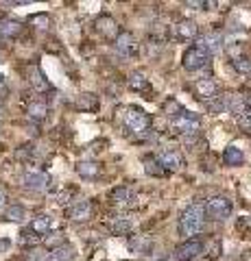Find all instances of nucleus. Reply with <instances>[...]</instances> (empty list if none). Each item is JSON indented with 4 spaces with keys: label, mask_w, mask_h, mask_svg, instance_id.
Listing matches in <instances>:
<instances>
[{
    "label": "nucleus",
    "mask_w": 251,
    "mask_h": 261,
    "mask_svg": "<svg viewBox=\"0 0 251 261\" xmlns=\"http://www.w3.org/2000/svg\"><path fill=\"white\" fill-rule=\"evenodd\" d=\"M123 124L133 137H149L151 118L147 116V111L135 107V105H131V107H127L123 111Z\"/></svg>",
    "instance_id": "obj_1"
},
{
    "label": "nucleus",
    "mask_w": 251,
    "mask_h": 261,
    "mask_svg": "<svg viewBox=\"0 0 251 261\" xmlns=\"http://www.w3.org/2000/svg\"><path fill=\"white\" fill-rule=\"evenodd\" d=\"M203 216H206L203 205H199V202H192V205L181 214V218H179V233L184 235L186 240L197 238V235L201 233V228H203Z\"/></svg>",
    "instance_id": "obj_2"
},
{
    "label": "nucleus",
    "mask_w": 251,
    "mask_h": 261,
    "mask_svg": "<svg viewBox=\"0 0 251 261\" xmlns=\"http://www.w3.org/2000/svg\"><path fill=\"white\" fill-rule=\"evenodd\" d=\"M173 128L177 133H181L184 140H197L199 137V128H201V118L194 111H179L173 118Z\"/></svg>",
    "instance_id": "obj_3"
},
{
    "label": "nucleus",
    "mask_w": 251,
    "mask_h": 261,
    "mask_svg": "<svg viewBox=\"0 0 251 261\" xmlns=\"http://www.w3.org/2000/svg\"><path fill=\"white\" fill-rule=\"evenodd\" d=\"M206 216L210 220H216V222H223V220H227L232 216V200L225 198V196H214V198H210L206 202Z\"/></svg>",
    "instance_id": "obj_4"
},
{
    "label": "nucleus",
    "mask_w": 251,
    "mask_h": 261,
    "mask_svg": "<svg viewBox=\"0 0 251 261\" xmlns=\"http://www.w3.org/2000/svg\"><path fill=\"white\" fill-rule=\"evenodd\" d=\"M203 248H206L203 240L201 238H190V240L181 242L179 246L175 248V259L177 261H194L197 257L203 255Z\"/></svg>",
    "instance_id": "obj_5"
},
{
    "label": "nucleus",
    "mask_w": 251,
    "mask_h": 261,
    "mask_svg": "<svg viewBox=\"0 0 251 261\" xmlns=\"http://www.w3.org/2000/svg\"><path fill=\"white\" fill-rule=\"evenodd\" d=\"M208 61H210V57L201 53L197 46H192V48H188V50L184 53L181 65H184V68L188 70V72H197V70H201V68H206Z\"/></svg>",
    "instance_id": "obj_6"
},
{
    "label": "nucleus",
    "mask_w": 251,
    "mask_h": 261,
    "mask_svg": "<svg viewBox=\"0 0 251 261\" xmlns=\"http://www.w3.org/2000/svg\"><path fill=\"white\" fill-rule=\"evenodd\" d=\"M114 46H116V53L120 57H125V59H129V57H133L138 53V42H135V37L129 31H120L118 33Z\"/></svg>",
    "instance_id": "obj_7"
},
{
    "label": "nucleus",
    "mask_w": 251,
    "mask_h": 261,
    "mask_svg": "<svg viewBox=\"0 0 251 261\" xmlns=\"http://www.w3.org/2000/svg\"><path fill=\"white\" fill-rule=\"evenodd\" d=\"M194 46H197L203 55L212 57V55H218V53H221V48H223V37L218 35V33H208V35L199 37Z\"/></svg>",
    "instance_id": "obj_8"
},
{
    "label": "nucleus",
    "mask_w": 251,
    "mask_h": 261,
    "mask_svg": "<svg viewBox=\"0 0 251 261\" xmlns=\"http://www.w3.org/2000/svg\"><path fill=\"white\" fill-rule=\"evenodd\" d=\"M155 159H157V163L162 166L164 172H166V170H168V172H175V170H179L184 166V157L177 150H171V148L162 150Z\"/></svg>",
    "instance_id": "obj_9"
},
{
    "label": "nucleus",
    "mask_w": 251,
    "mask_h": 261,
    "mask_svg": "<svg viewBox=\"0 0 251 261\" xmlns=\"http://www.w3.org/2000/svg\"><path fill=\"white\" fill-rule=\"evenodd\" d=\"M22 185L33 192H46L51 185V176L46 172H27L22 176Z\"/></svg>",
    "instance_id": "obj_10"
},
{
    "label": "nucleus",
    "mask_w": 251,
    "mask_h": 261,
    "mask_svg": "<svg viewBox=\"0 0 251 261\" xmlns=\"http://www.w3.org/2000/svg\"><path fill=\"white\" fill-rule=\"evenodd\" d=\"M27 76H29V83L33 85L37 92H51L53 89V85H51V81H48L46 76H44V72L37 68L35 63H31L29 68H27Z\"/></svg>",
    "instance_id": "obj_11"
},
{
    "label": "nucleus",
    "mask_w": 251,
    "mask_h": 261,
    "mask_svg": "<svg viewBox=\"0 0 251 261\" xmlns=\"http://www.w3.org/2000/svg\"><path fill=\"white\" fill-rule=\"evenodd\" d=\"M194 92H197V96L201 98V100H212V98H216L218 94V87L212 79H199L197 83H194Z\"/></svg>",
    "instance_id": "obj_12"
},
{
    "label": "nucleus",
    "mask_w": 251,
    "mask_h": 261,
    "mask_svg": "<svg viewBox=\"0 0 251 261\" xmlns=\"http://www.w3.org/2000/svg\"><path fill=\"white\" fill-rule=\"evenodd\" d=\"M225 111H230L234 118H242V116L247 113L245 96H240V94H230V96H225Z\"/></svg>",
    "instance_id": "obj_13"
},
{
    "label": "nucleus",
    "mask_w": 251,
    "mask_h": 261,
    "mask_svg": "<svg viewBox=\"0 0 251 261\" xmlns=\"http://www.w3.org/2000/svg\"><path fill=\"white\" fill-rule=\"evenodd\" d=\"M92 216V202L90 200H79L68 209V218L75 222H85Z\"/></svg>",
    "instance_id": "obj_14"
},
{
    "label": "nucleus",
    "mask_w": 251,
    "mask_h": 261,
    "mask_svg": "<svg viewBox=\"0 0 251 261\" xmlns=\"http://www.w3.org/2000/svg\"><path fill=\"white\" fill-rule=\"evenodd\" d=\"M51 226H53V220H51V216L42 214V216H37V218L31 220L29 231H33V233L37 235V238H42V235H46L48 231H51Z\"/></svg>",
    "instance_id": "obj_15"
},
{
    "label": "nucleus",
    "mask_w": 251,
    "mask_h": 261,
    "mask_svg": "<svg viewBox=\"0 0 251 261\" xmlns=\"http://www.w3.org/2000/svg\"><path fill=\"white\" fill-rule=\"evenodd\" d=\"M22 33V24L18 20H0V37L3 39H13Z\"/></svg>",
    "instance_id": "obj_16"
},
{
    "label": "nucleus",
    "mask_w": 251,
    "mask_h": 261,
    "mask_svg": "<svg viewBox=\"0 0 251 261\" xmlns=\"http://www.w3.org/2000/svg\"><path fill=\"white\" fill-rule=\"evenodd\" d=\"M242 161H245V154H242V150L238 148V146H227L223 152V163L230 168H236V166H242Z\"/></svg>",
    "instance_id": "obj_17"
},
{
    "label": "nucleus",
    "mask_w": 251,
    "mask_h": 261,
    "mask_svg": "<svg viewBox=\"0 0 251 261\" xmlns=\"http://www.w3.org/2000/svg\"><path fill=\"white\" fill-rule=\"evenodd\" d=\"M96 31L103 33L105 37H116L118 35V24L114 18H109V15H103V18L96 20Z\"/></svg>",
    "instance_id": "obj_18"
},
{
    "label": "nucleus",
    "mask_w": 251,
    "mask_h": 261,
    "mask_svg": "<svg viewBox=\"0 0 251 261\" xmlns=\"http://www.w3.org/2000/svg\"><path fill=\"white\" fill-rule=\"evenodd\" d=\"M72 259H75V248L70 244H61V246L48 252V261H72Z\"/></svg>",
    "instance_id": "obj_19"
},
{
    "label": "nucleus",
    "mask_w": 251,
    "mask_h": 261,
    "mask_svg": "<svg viewBox=\"0 0 251 261\" xmlns=\"http://www.w3.org/2000/svg\"><path fill=\"white\" fill-rule=\"evenodd\" d=\"M77 174L83 178H96L101 174V166L94 161H79L77 163Z\"/></svg>",
    "instance_id": "obj_20"
},
{
    "label": "nucleus",
    "mask_w": 251,
    "mask_h": 261,
    "mask_svg": "<svg viewBox=\"0 0 251 261\" xmlns=\"http://www.w3.org/2000/svg\"><path fill=\"white\" fill-rule=\"evenodd\" d=\"M109 200L114 202V205H129V202L133 200V194L129 187H114V190L109 192Z\"/></svg>",
    "instance_id": "obj_21"
},
{
    "label": "nucleus",
    "mask_w": 251,
    "mask_h": 261,
    "mask_svg": "<svg viewBox=\"0 0 251 261\" xmlns=\"http://www.w3.org/2000/svg\"><path fill=\"white\" fill-rule=\"evenodd\" d=\"M199 33V27L194 20H181L179 24H177V35H179L181 39H194Z\"/></svg>",
    "instance_id": "obj_22"
},
{
    "label": "nucleus",
    "mask_w": 251,
    "mask_h": 261,
    "mask_svg": "<svg viewBox=\"0 0 251 261\" xmlns=\"http://www.w3.org/2000/svg\"><path fill=\"white\" fill-rule=\"evenodd\" d=\"M27 113H29V118H33V120H44L48 116V107L42 100H33L27 105Z\"/></svg>",
    "instance_id": "obj_23"
},
{
    "label": "nucleus",
    "mask_w": 251,
    "mask_h": 261,
    "mask_svg": "<svg viewBox=\"0 0 251 261\" xmlns=\"http://www.w3.org/2000/svg\"><path fill=\"white\" fill-rule=\"evenodd\" d=\"M129 87H131L133 92H147L149 81H147V76H144L142 72H133V74L129 76Z\"/></svg>",
    "instance_id": "obj_24"
},
{
    "label": "nucleus",
    "mask_w": 251,
    "mask_h": 261,
    "mask_svg": "<svg viewBox=\"0 0 251 261\" xmlns=\"http://www.w3.org/2000/svg\"><path fill=\"white\" fill-rule=\"evenodd\" d=\"M234 70L240 72V74H251V57L245 55L234 57Z\"/></svg>",
    "instance_id": "obj_25"
},
{
    "label": "nucleus",
    "mask_w": 251,
    "mask_h": 261,
    "mask_svg": "<svg viewBox=\"0 0 251 261\" xmlns=\"http://www.w3.org/2000/svg\"><path fill=\"white\" fill-rule=\"evenodd\" d=\"M206 109H208L210 116H218L221 111H225V96L223 98L216 96V98H212V100H208L206 102Z\"/></svg>",
    "instance_id": "obj_26"
},
{
    "label": "nucleus",
    "mask_w": 251,
    "mask_h": 261,
    "mask_svg": "<svg viewBox=\"0 0 251 261\" xmlns=\"http://www.w3.org/2000/svg\"><path fill=\"white\" fill-rule=\"evenodd\" d=\"M5 218L9 220V222H20V220L24 218V207H22V205H11V207H7Z\"/></svg>",
    "instance_id": "obj_27"
},
{
    "label": "nucleus",
    "mask_w": 251,
    "mask_h": 261,
    "mask_svg": "<svg viewBox=\"0 0 251 261\" xmlns=\"http://www.w3.org/2000/svg\"><path fill=\"white\" fill-rule=\"evenodd\" d=\"M144 172L147 174H153V176H159V174H164V170H162V166L157 163V159L155 157H147L144 159Z\"/></svg>",
    "instance_id": "obj_28"
},
{
    "label": "nucleus",
    "mask_w": 251,
    "mask_h": 261,
    "mask_svg": "<svg viewBox=\"0 0 251 261\" xmlns=\"http://www.w3.org/2000/svg\"><path fill=\"white\" fill-rule=\"evenodd\" d=\"M79 107L83 109V111H92L96 105H99V100H96V96L94 94H81V98H79Z\"/></svg>",
    "instance_id": "obj_29"
},
{
    "label": "nucleus",
    "mask_w": 251,
    "mask_h": 261,
    "mask_svg": "<svg viewBox=\"0 0 251 261\" xmlns=\"http://www.w3.org/2000/svg\"><path fill=\"white\" fill-rule=\"evenodd\" d=\"M39 238L33 233V231H29V228H24V231L20 233V244H24V246H33V244H37Z\"/></svg>",
    "instance_id": "obj_30"
},
{
    "label": "nucleus",
    "mask_w": 251,
    "mask_h": 261,
    "mask_svg": "<svg viewBox=\"0 0 251 261\" xmlns=\"http://www.w3.org/2000/svg\"><path fill=\"white\" fill-rule=\"evenodd\" d=\"M31 22H33L37 29H48V24H51V18H48L46 13H37V15H33V18H31Z\"/></svg>",
    "instance_id": "obj_31"
},
{
    "label": "nucleus",
    "mask_w": 251,
    "mask_h": 261,
    "mask_svg": "<svg viewBox=\"0 0 251 261\" xmlns=\"http://www.w3.org/2000/svg\"><path fill=\"white\" fill-rule=\"evenodd\" d=\"M114 233H129L131 231V222H127V220H118V222H114Z\"/></svg>",
    "instance_id": "obj_32"
},
{
    "label": "nucleus",
    "mask_w": 251,
    "mask_h": 261,
    "mask_svg": "<svg viewBox=\"0 0 251 261\" xmlns=\"http://www.w3.org/2000/svg\"><path fill=\"white\" fill-rule=\"evenodd\" d=\"M186 7H188V9L203 11V9H208V7H210V3H203V0H188V3H186Z\"/></svg>",
    "instance_id": "obj_33"
},
{
    "label": "nucleus",
    "mask_w": 251,
    "mask_h": 261,
    "mask_svg": "<svg viewBox=\"0 0 251 261\" xmlns=\"http://www.w3.org/2000/svg\"><path fill=\"white\" fill-rule=\"evenodd\" d=\"M44 242H46V246H55V248H57V246H61V244H63V238L59 233H53L51 238H46Z\"/></svg>",
    "instance_id": "obj_34"
},
{
    "label": "nucleus",
    "mask_w": 251,
    "mask_h": 261,
    "mask_svg": "<svg viewBox=\"0 0 251 261\" xmlns=\"http://www.w3.org/2000/svg\"><path fill=\"white\" fill-rule=\"evenodd\" d=\"M238 126L245 130V133H251V116H242V118H238Z\"/></svg>",
    "instance_id": "obj_35"
},
{
    "label": "nucleus",
    "mask_w": 251,
    "mask_h": 261,
    "mask_svg": "<svg viewBox=\"0 0 251 261\" xmlns=\"http://www.w3.org/2000/svg\"><path fill=\"white\" fill-rule=\"evenodd\" d=\"M5 205H7V194L0 190V209H5Z\"/></svg>",
    "instance_id": "obj_36"
},
{
    "label": "nucleus",
    "mask_w": 251,
    "mask_h": 261,
    "mask_svg": "<svg viewBox=\"0 0 251 261\" xmlns=\"http://www.w3.org/2000/svg\"><path fill=\"white\" fill-rule=\"evenodd\" d=\"M245 107H247V116H251V96L245 98Z\"/></svg>",
    "instance_id": "obj_37"
},
{
    "label": "nucleus",
    "mask_w": 251,
    "mask_h": 261,
    "mask_svg": "<svg viewBox=\"0 0 251 261\" xmlns=\"http://www.w3.org/2000/svg\"><path fill=\"white\" fill-rule=\"evenodd\" d=\"M0 83H5V76L3 74H0Z\"/></svg>",
    "instance_id": "obj_38"
},
{
    "label": "nucleus",
    "mask_w": 251,
    "mask_h": 261,
    "mask_svg": "<svg viewBox=\"0 0 251 261\" xmlns=\"http://www.w3.org/2000/svg\"><path fill=\"white\" fill-rule=\"evenodd\" d=\"M159 261H166V259H159Z\"/></svg>",
    "instance_id": "obj_39"
}]
</instances>
